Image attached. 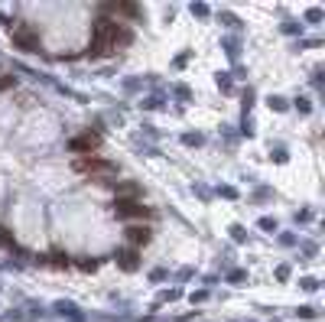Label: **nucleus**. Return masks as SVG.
I'll return each instance as SVG.
<instances>
[{
	"label": "nucleus",
	"mask_w": 325,
	"mask_h": 322,
	"mask_svg": "<svg viewBox=\"0 0 325 322\" xmlns=\"http://www.w3.org/2000/svg\"><path fill=\"white\" fill-rule=\"evenodd\" d=\"M13 46L16 49H26V52H36L39 49V33L26 23H16L13 26Z\"/></svg>",
	"instance_id": "nucleus-1"
},
{
	"label": "nucleus",
	"mask_w": 325,
	"mask_h": 322,
	"mask_svg": "<svg viewBox=\"0 0 325 322\" xmlns=\"http://www.w3.org/2000/svg\"><path fill=\"white\" fill-rule=\"evenodd\" d=\"M98 147H101V134H98V130H85V134H78V137L69 140L72 153H91V157H94V150H98Z\"/></svg>",
	"instance_id": "nucleus-2"
},
{
	"label": "nucleus",
	"mask_w": 325,
	"mask_h": 322,
	"mask_svg": "<svg viewBox=\"0 0 325 322\" xmlns=\"http://www.w3.org/2000/svg\"><path fill=\"white\" fill-rule=\"evenodd\" d=\"M117 166L108 163L101 157H88V160H75V173H85V176H98V173H114Z\"/></svg>",
	"instance_id": "nucleus-3"
},
{
	"label": "nucleus",
	"mask_w": 325,
	"mask_h": 322,
	"mask_svg": "<svg viewBox=\"0 0 325 322\" xmlns=\"http://www.w3.org/2000/svg\"><path fill=\"white\" fill-rule=\"evenodd\" d=\"M114 212L121 218H150V208H143L140 202H114Z\"/></svg>",
	"instance_id": "nucleus-4"
},
{
	"label": "nucleus",
	"mask_w": 325,
	"mask_h": 322,
	"mask_svg": "<svg viewBox=\"0 0 325 322\" xmlns=\"http://www.w3.org/2000/svg\"><path fill=\"white\" fill-rule=\"evenodd\" d=\"M150 238H153V231H150L147 225H130V228H127V241H130L133 247H143Z\"/></svg>",
	"instance_id": "nucleus-5"
},
{
	"label": "nucleus",
	"mask_w": 325,
	"mask_h": 322,
	"mask_svg": "<svg viewBox=\"0 0 325 322\" xmlns=\"http://www.w3.org/2000/svg\"><path fill=\"white\" fill-rule=\"evenodd\" d=\"M117 264H121L124 270H137L140 267V257H137L133 247H124V251H117Z\"/></svg>",
	"instance_id": "nucleus-6"
},
{
	"label": "nucleus",
	"mask_w": 325,
	"mask_h": 322,
	"mask_svg": "<svg viewBox=\"0 0 325 322\" xmlns=\"http://www.w3.org/2000/svg\"><path fill=\"white\" fill-rule=\"evenodd\" d=\"M52 267H69V257H62V251H52V257H46Z\"/></svg>",
	"instance_id": "nucleus-7"
},
{
	"label": "nucleus",
	"mask_w": 325,
	"mask_h": 322,
	"mask_svg": "<svg viewBox=\"0 0 325 322\" xmlns=\"http://www.w3.org/2000/svg\"><path fill=\"white\" fill-rule=\"evenodd\" d=\"M7 88H13V79L10 75H0V91H7Z\"/></svg>",
	"instance_id": "nucleus-8"
},
{
	"label": "nucleus",
	"mask_w": 325,
	"mask_h": 322,
	"mask_svg": "<svg viewBox=\"0 0 325 322\" xmlns=\"http://www.w3.org/2000/svg\"><path fill=\"white\" fill-rule=\"evenodd\" d=\"M78 267H81V270H94L98 264H94V260H78Z\"/></svg>",
	"instance_id": "nucleus-9"
},
{
	"label": "nucleus",
	"mask_w": 325,
	"mask_h": 322,
	"mask_svg": "<svg viewBox=\"0 0 325 322\" xmlns=\"http://www.w3.org/2000/svg\"><path fill=\"white\" fill-rule=\"evenodd\" d=\"M260 228H263V231H273V228H277V221H270V218H263V221H260Z\"/></svg>",
	"instance_id": "nucleus-10"
},
{
	"label": "nucleus",
	"mask_w": 325,
	"mask_h": 322,
	"mask_svg": "<svg viewBox=\"0 0 325 322\" xmlns=\"http://www.w3.org/2000/svg\"><path fill=\"white\" fill-rule=\"evenodd\" d=\"M7 241H10V231H7V228H0V244H7Z\"/></svg>",
	"instance_id": "nucleus-11"
}]
</instances>
